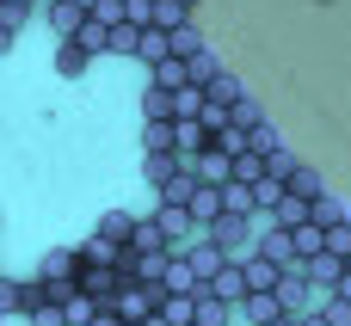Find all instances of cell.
<instances>
[{
  "label": "cell",
  "instance_id": "cell-14",
  "mask_svg": "<svg viewBox=\"0 0 351 326\" xmlns=\"http://www.w3.org/2000/svg\"><path fill=\"white\" fill-rule=\"evenodd\" d=\"M86 62H93V55H86L80 43H56V74H62V80H80Z\"/></svg>",
  "mask_w": 351,
  "mask_h": 326
},
{
  "label": "cell",
  "instance_id": "cell-32",
  "mask_svg": "<svg viewBox=\"0 0 351 326\" xmlns=\"http://www.w3.org/2000/svg\"><path fill=\"white\" fill-rule=\"evenodd\" d=\"M93 326H130V321H123L117 308H105V314H99V321H93Z\"/></svg>",
  "mask_w": 351,
  "mask_h": 326
},
{
  "label": "cell",
  "instance_id": "cell-29",
  "mask_svg": "<svg viewBox=\"0 0 351 326\" xmlns=\"http://www.w3.org/2000/svg\"><path fill=\"white\" fill-rule=\"evenodd\" d=\"M327 253H339V259H351V222H339V228H327Z\"/></svg>",
  "mask_w": 351,
  "mask_h": 326
},
{
  "label": "cell",
  "instance_id": "cell-30",
  "mask_svg": "<svg viewBox=\"0 0 351 326\" xmlns=\"http://www.w3.org/2000/svg\"><path fill=\"white\" fill-rule=\"evenodd\" d=\"M296 326H333V314H327V308H315V314H302Z\"/></svg>",
  "mask_w": 351,
  "mask_h": 326
},
{
  "label": "cell",
  "instance_id": "cell-3",
  "mask_svg": "<svg viewBox=\"0 0 351 326\" xmlns=\"http://www.w3.org/2000/svg\"><path fill=\"white\" fill-rule=\"evenodd\" d=\"M259 259H271L284 277H308V259L296 253V234H290V228H278V222L259 234Z\"/></svg>",
  "mask_w": 351,
  "mask_h": 326
},
{
  "label": "cell",
  "instance_id": "cell-33",
  "mask_svg": "<svg viewBox=\"0 0 351 326\" xmlns=\"http://www.w3.org/2000/svg\"><path fill=\"white\" fill-rule=\"evenodd\" d=\"M179 6H185V12H197V6H204V0H179Z\"/></svg>",
  "mask_w": 351,
  "mask_h": 326
},
{
  "label": "cell",
  "instance_id": "cell-24",
  "mask_svg": "<svg viewBox=\"0 0 351 326\" xmlns=\"http://www.w3.org/2000/svg\"><path fill=\"white\" fill-rule=\"evenodd\" d=\"M315 222H321V228H339V222H351V210L339 203V197H333V191H327V197L315 203Z\"/></svg>",
  "mask_w": 351,
  "mask_h": 326
},
{
  "label": "cell",
  "instance_id": "cell-35",
  "mask_svg": "<svg viewBox=\"0 0 351 326\" xmlns=\"http://www.w3.org/2000/svg\"><path fill=\"white\" fill-rule=\"evenodd\" d=\"M346 265H351V259H346Z\"/></svg>",
  "mask_w": 351,
  "mask_h": 326
},
{
  "label": "cell",
  "instance_id": "cell-5",
  "mask_svg": "<svg viewBox=\"0 0 351 326\" xmlns=\"http://www.w3.org/2000/svg\"><path fill=\"white\" fill-rule=\"evenodd\" d=\"M204 296H216L222 308H247V296H253V284H247V265H222V277H216Z\"/></svg>",
  "mask_w": 351,
  "mask_h": 326
},
{
  "label": "cell",
  "instance_id": "cell-8",
  "mask_svg": "<svg viewBox=\"0 0 351 326\" xmlns=\"http://www.w3.org/2000/svg\"><path fill=\"white\" fill-rule=\"evenodd\" d=\"M43 25H49V37H56V43H74V37H80V25H86V12H80L74 0H62L56 12H43Z\"/></svg>",
  "mask_w": 351,
  "mask_h": 326
},
{
  "label": "cell",
  "instance_id": "cell-23",
  "mask_svg": "<svg viewBox=\"0 0 351 326\" xmlns=\"http://www.w3.org/2000/svg\"><path fill=\"white\" fill-rule=\"evenodd\" d=\"M247 321H259V326H271V321H284V308H278V296H247V308H241Z\"/></svg>",
  "mask_w": 351,
  "mask_h": 326
},
{
  "label": "cell",
  "instance_id": "cell-18",
  "mask_svg": "<svg viewBox=\"0 0 351 326\" xmlns=\"http://www.w3.org/2000/svg\"><path fill=\"white\" fill-rule=\"evenodd\" d=\"M142 62H148V68L173 62V37H167V31H142Z\"/></svg>",
  "mask_w": 351,
  "mask_h": 326
},
{
  "label": "cell",
  "instance_id": "cell-17",
  "mask_svg": "<svg viewBox=\"0 0 351 326\" xmlns=\"http://www.w3.org/2000/svg\"><path fill=\"white\" fill-rule=\"evenodd\" d=\"M62 314H68V326H93L99 314H105V302H93V296H80V290H74V296L62 302Z\"/></svg>",
  "mask_w": 351,
  "mask_h": 326
},
{
  "label": "cell",
  "instance_id": "cell-22",
  "mask_svg": "<svg viewBox=\"0 0 351 326\" xmlns=\"http://www.w3.org/2000/svg\"><path fill=\"white\" fill-rule=\"evenodd\" d=\"M284 197H290V185H284V179H265V185H253V203H259V210H271V216L284 210Z\"/></svg>",
  "mask_w": 351,
  "mask_h": 326
},
{
  "label": "cell",
  "instance_id": "cell-16",
  "mask_svg": "<svg viewBox=\"0 0 351 326\" xmlns=\"http://www.w3.org/2000/svg\"><path fill=\"white\" fill-rule=\"evenodd\" d=\"M290 197H302V203H321V197H327V185H321V173H315L308 160L296 166V179H290Z\"/></svg>",
  "mask_w": 351,
  "mask_h": 326
},
{
  "label": "cell",
  "instance_id": "cell-9",
  "mask_svg": "<svg viewBox=\"0 0 351 326\" xmlns=\"http://www.w3.org/2000/svg\"><path fill=\"white\" fill-rule=\"evenodd\" d=\"M130 253H142V259H160V253H173V240L160 234V222H154V210L136 222V240H130Z\"/></svg>",
  "mask_w": 351,
  "mask_h": 326
},
{
  "label": "cell",
  "instance_id": "cell-25",
  "mask_svg": "<svg viewBox=\"0 0 351 326\" xmlns=\"http://www.w3.org/2000/svg\"><path fill=\"white\" fill-rule=\"evenodd\" d=\"M31 18V6H12V0H0V43H12V31Z\"/></svg>",
  "mask_w": 351,
  "mask_h": 326
},
{
  "label": "cell",
  "instance_id": "cell-7",
  "mask_svg": "<svg viewBox=\"0 0 351 326\" xmlns=\"http://www.w3.org/2000/svg\"><path fill=\"white\" fill-rule=\"evenodd\" d=\"M136 222H142V216H130V210H105V216H99V228H93V234H99V240H111V247H123V253H130V240H136Z\"/></svg>",
  "mask_w": 351,
  "mask_h": 326
},
{
  "label": "cell",
  "instance_id": "cell-11",
  "mask_svg": "<svg viewBox=\"0 0 351 326\" xmlns=\"http://www.w3.org/2000/svg\"><path fill=\"white\" fill-rule=\"evenodd\" d=\"M241 265H247V284H253V296H278L284 271H278L271 259H259V253H253V259H241Z\"/></svg>",
  "mask_w": 351,
  "mask_h": 326
},
{
  "label": "cell",
  "instance_id": "cell-13",
  "mask_svg": "<svg viewBox=\"0 0 351 326\" xmlns=\"http://www.w3.org/2000/svg\"><path fill=\"white\" fill-rule=\"evenodd\" d=\"M204 92H210V105H222V111H234V105L247 99V86H241V80H234L228 68H222V74H216V80L204 86Z\"/></svg>",
  "mask_w": 351,
  "mask_h": 326
},
{
  "label": "cell",
  "instance_id": "cell-26",
  "mask_svg": "<svg viewBox=\"0 0 351 326\" xmlns=\"http://www.w3.org/2000/svg\"><path fill=\"white\" fill-rule=\"evenodd\" d=\"M173 55H179V62H191V55H204V37H197V25H185V31H173Z\"/></svg>",
  "mask_w": 351,
  "mask_h": 326
},
{
  "label": "cell",
  "instance_id": "cell-31",
  "mask_svg": "<svg viewBox=\"0 0 351 326\" xmlns=\"http://www.w3.org/2000/svg\"><path fill=\"white\" fill-rule=\"evenodd\" d=\"M333 302H339V308H351V271H346V284L333 290Z\"/></svg>",
  "mask_w": 351,
  "mask_h": 326
},
{
  "label": "cell",
  "instance_id": "cell-12",
  "mask_svg": "<svg viewBox=\"0 0 351 326\" xmlns=\"http://www.w3.org/2000/svg\"><path fill=\"white\" fill-rule=\"evenodd\" d=\"M197 191H204V185H197L191 173H179L173 185H160V191H154V203H167V210H191V197H197Z\"/></svg>",
  "mask_w": 351,
  "mask_h": 326
},
{
  "label": "cell",
  "instance_id": "cell-15",
  "mask_svg": "<svg viewBox=\"0 0 351 326\" xmlns=\"http://www.w3.org/2000/svg\"><path fill=\"white\" fill-rule=\"evenodd\" d=\"M142 173H148V185L160 191V185L179 179V154H142Z\"/></svg>",
  "mask_w": 351,
  "mask_h": 326
},
{
  "label": "cell",
  "instance_id": "cell-6",
  "mask_svg": "<svg viewBox=\"0 0 351 326\" xmlns=\"http://www.w3.org/2000/svg\"><path fill=\"white\" fill-rule=\"evenodd\" d=\"M160 290H167V296H204V277H197V265H191V253H173V265H167V277H160Z\"/></svg>",
  "mask_w": 351,
  "mask_h": 326
},
{
  "label": "cell",
  "instance_id": "cell-28",
  "mask_svg": "<svg viewBox=\"0 0 351 326\" xmlns=\"http://www.w3.org/2000/svg\"><path fill=\"white\" fill-rule=\"evenodd\" d=\"M296 166H302V160H296V154H290V148H284V154H271V160H265V173H271V179H284V185H290V179H296Z\"/></svg>",
  "mask_w": 351,
  "mask_h": 326
},
{
  "label": "cell",
  "instance_id": "cell-21",
  "mask_svg": "<svg viewBox=\"0 0 351 326\" xmlns=\"http://www.w3.org/2000/svg\"><path fill=\"white\" fill-rule=\"evenodd\" d=\"M142 117H160V123H179V117H173V92L148 86V92H142Z\"/></svg>",
  "mask_w": 351,
  "mask_h": 326
},
{
  "label": "cell",
  "instance_id": "cell-27",
  "mask_svg": "<svg viewBox=\"0 0 351 326\" xmlns=\"http://www.w3.org/2000/svg\"><path fill=\"white\" fill-rule=\"evenodd\" d=\"M253 154H259V160H271V154H284V142H278V129H271V117H265V123L253 129Z\"/></svg>",
  "mask_w": 351,
  "mask_h": 326
},
{
  "label": "cell",
  "instance_id": "cell-10",
  "mask_svg": "<svg viewBox=\"0 0 351 326\" xmlns=\"http://www.w3.org/2000/svg\"><path fill=\"white\" fill-rule=\"evenodd\" d=\"M148 86H160V92H185L191 86V62H160V68H148Z\"/></svg>",
  "mask_w": 351,
  "mask_h": 326
},
{
  "label": "cell",
  "instance_id": "cell-20",
  "mask_svg": "<svg viewBox=\"0 0 351 326\" xmlns=\"http://www.w3.org/2000/svg\"><path fill=\"white\" fill-rule=\"evenodd\" d=\"M111 55L142 62V31H136V25H117V31H111Z\"/></svg>",
  "mask_w": 351,
  "mask_h": 326
},
{
  "label": "cell",
  "instance_id": "cell-1",
  "mask_svg": "<svg viewBox=\"0 0 351 326\" xmlns=\"http://www.w3.org/2000/svg\"><path fill=\"white\" fill-rule=\"evenodd\" d=\"M74 277H80V247H49L43 265H37V284H49L56 302H68L74 296Z\"/></svg>",
  "mask_w": 351,
  "mask_h": 326
},
{
  "label": "cell",
  "instance_id": "cell-4",
  "mask_svg": "<svg viewBox=\"0 0 351 326\" xmlns=\"http://www.w3.org/2000/svg\"><path fill=\"white\" fill-rule=\"evenodd\" d=\"M167 302H173V296H167L160 284H130V290H123V296H117L111 308H117V314H123L130 326H142V321H154V314H160Z\"/></svg>",
  "mask_w": 351,
  "mask_h": 326
},
{
  "label": "cell",
  "instance_id": "cell-19",
  "mask_svg": "<svg viewBox=\"0 0 351 326\" xmlns=\"http://www.w3.org/2000/svg\"><path fill=\"white\" fill-rule=\"evenodd\" d=\"M222 210H228V216H253V210H259V203H253V185H241V179L222 185Z\"/></svg>",
  "mask_w": 351,
  "mask_h": 326
},
{
  "label": "cell",
  "instance_id": "cell-2",
  "mask_svg": "<svg viewBox=\"0 0 351 326\" xmlns=\"http://www.w3.org/2000/svg\"><path fill=\"white\" fill-rule=\"evenodd\" d=\"M210 247H222V253H228L234 265H241V259H253V253H259V234H253V216H222V222L210 228Z\"/></svg>",
  "mask_w": 351,
  "mask_h": 326
},
{
  "label": "cell",
  "instance_id": "cell-34",
  "mask_svg": "<svg viewBox=\"0 0 351 326\" xmlns=\"http://www.w3.org/2000/svg\"><path fill=\"white\" fill-rule=\"evenodd\" d=\"M271 326H296V321H290V314H284V321H271Z\"/></svg>",
  "mask_w": 351,
  "mask_h": 326
}]
</instances>
